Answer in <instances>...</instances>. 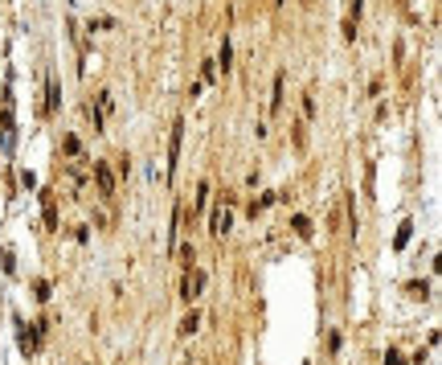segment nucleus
Returning <instances> with one entry per match:
<instances>
[{"mask_svg": "<svg viewBox=\"0 0 442 365\" xmlns=\"http://www.w3.org/2000/svg\"><path fill=\"white\" fill-rule=\"evenodd\" d=\"M180 136H184V124L176 119V128H172V144H168V172H172L176 160H180Z\"/></svg>", "mask_w": 442, "mask_h": 365, "instance_id": "nucleus-1", "label": "nucleus"}, {"mask_svg": "<svg viewBox=\"0 0 442 365\" xmlns=\"http://www.w3.org/2000/svg\"><path fill=\"white\" fill-rule=\"evenodd\" d=\"M217 66H221V70H230V66H234V45H230V37L221 41V57H217Z\"/></svg>", "mask_w": 442, "mask_h": 365, "instance_id": "nucleus-2", "label": "nucleus"}, {"mask_svg": "<svg viewBox=\"0 0 442 365\" xmlns=\"http://www.w3.org/2000/svg\"><path fill=\"white\" fill-rule=\"evenodd\" d=\"M201 287H205V275H201V271H197V275H193V279L184 283V295L193 299V295H201Z\"/></svg>", "mask_w": 442, "mask_h": 365, "instance_id": "nucleus-3", "label": "nucleus"}, {"mask_svg": "<svg viewBox=\"0 0 442 365\" xmlns=\"http://www.w3.org/2000/svg\"><path fill=\"white\" fill-rule=\"evenodd\" d=\"M94 176H99V185H103V193H111V189H115V180H111V172H107L103 164H94Z\"/></svg>", "mask_w": 442, "mask_h": 365, "instance_id": "nucleus-4", "label": "nucleus"}, {"mask_svg": "<svg viewBox=\"0 0 442 365\" xmlns=\"http://www.w3.org/2000/svg\"><path fill=\"white\" fill-rule=\"evenodd\" d=\"M230 230V214H213V234H226Z\"/></svg>", "mask_w": 442, "mask_h": 365, "instance_id": "nucleus-5", "label": "nucleus"}, {"mask_svg": "<svg viewBox=\"0 0 442 365\" xmlns=\"http://www.w3.org/2000/svg\"><path fill=\"white\" fill-rule=\"evenodd\" d=\"M197 324H201V316L193 312V316H184V324H180V332H197Z\"/></svg>", "mask_w": 442, "mask_h": 365, "instance_id": "nucleus-6", "label": "nucleus"}, {"mask_svg": "<svg viewBox=\"0 0 442 365\" xmlns=\"http://www.w3.org/2000/svg\"><path fill=\"white\" fill-rule=\"evenodd\" d=\"M295 234H303V238H307V234H311V222H307V218H295Z\"/></svg>", "mask_w": 442, "mask_h": 365, "instance_id": "nucleus-7", "label": "nucleus"}, {"mask_svg": "<svg viewBox=\"0 0 442 365\" xmlns=\"http://www.w3.org/2000/svg\"><path fill=\"white\" fill-rule=\"evenodd\" d=\"M409 230H414V226H409V222H405V226L397 230V247H405V242H409Z\"/></svg>", "mask_w": 442, "mask_h": 365, "instance_id": "nucleus-8", "label": "nucleus"}, {"mask_svg": "<svg viewBox=\"0 0 442 365\" xmlns=\"http://www.w3.org/2000/svg\"><path fill=\"white\" fill-rule=\"evenodd\" d=\"M205 201H209V185H201V189H197V209H205Z\"/></svg>", "mask_w": 442, "mask_h": 365, "instance_id": "nucleus-9", "label": "nucleus"}, {"mask_svg": "<svg viewBox=\"0 0 442 365\" xmlns=\"http://www.w3.org/2000/svg\"><path fill=\"white\" fill-rule=\"evenodd\" d=\"M385 365H401V357H397V353H389V361H385Z\"/></svg>", "mask_w": 442, "mask_h": 365, "instance_id": "nucleus-10", "label": "nucleus"}, {"mask_svg": "<svg viewBox=\"0 0 442 365\" xmlns=\"http://www.w3.org/2000/svg\"><path fill=\"white\" fill-rule=\"evenodd\" d=\"M352 17H360V0H352Z\"/></svg>", "mask_w": 442, "mask_h": 365, "instance_id": "nucleus-11", "label": "nucleus"}]
</instances>
